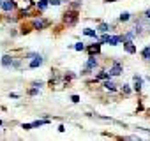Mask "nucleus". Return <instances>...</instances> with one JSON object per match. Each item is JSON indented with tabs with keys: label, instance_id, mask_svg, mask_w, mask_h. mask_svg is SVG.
Wrapping results in <instances>:
<instances>
[{
	"label": "nucleus",
	"instance_id": "f257e3e1",
	"mask_svg": "<svg viewBox=\"0 0 150 141\" xmlns=\"http://www.w3.org/2000/svg\"><path fill=\"white\" fill-rule=\"evenodd\" d=\"M99 65V62H97V58L94 56V55H90L88 56V60H87V63H85V69L81 70V76H87V74H90L92 70H96V67Z\"/></svg>",
	"mask_w": 150,
	"mask_h": 141
},
{
	"label": "nucleus",
	"instance_id": "f03ea898",
	"mask_svg": "<svg viewBox=\"0 0 150 141\" xmlns=\"http://www.w3.org/2000/svg\"><path fill=\"white\" fill-rule=\"evenodd\" d=\"M64 21H65L67 25H74V23H76V21H78V13H76V9L65 13V14H64Z\"/></svg>",
	"mask_w": 150,
	"mask_h": 141
},
{
	"label": "nucleus",
	"instance_id": "7ed1b4c3",
	"mask_svg": "<svg viewBox=\"0 0 150 141\" xmlns=\"http://www.w3.org/2000/svg\"><path fill=\"white\" fill-rule=\"evenodd\" d=\"M108 73H110V76H120V74L124 73V67H122V63H120V62H117V60H115V62H113V67L108 70Z\"/></svg>",
	"mask_w": 150,
	"mask_h": 141
},
{
	"label": "nucleus",
	"instance_id": "20e7f679",
	"mask_svg": "<svg viewBox=\"0 0 150 141\" xmlns=\"http://www.w3.org/2000/svg\"><path fill=\"white\" fill-rule=\"evenodd\" d=\"M16 2H14V0H4V2L2 4H0V9H2V11H13V9H16Z\"/></svg>",
	"mask_w": 150,
	"mask_h": 141
},
{
	"label": "nucleus",
	"instance_id": "39448f33",
	"mask_svg": "<svg viewBox=\"0 0 150 141\" xmlns=\"http://www.w3.org/2000/svg\"><path fill=\"white\" fill-rule=\"evenodd\" d=\"M2 65H4L6 69L14 67V58H13L11 55H4V56H2Z\"/></svg>",
	"mask_w": 150,
	"mask_h": 141
},
{
	"label": "nucleus",
	"instance_id": "423d86ee",
	"mask_svg": "<svg viewBox=\"0 0 150 141\" xmlns=\"http://www.w3.org/2000/svg\"><path fill=\"white\" fill-rule=\"evenodd\" d=\"M42 62H44V58H42L41 55H37V56H34V58L30 60V63H28V67H30V69H35V67H41V65H42Z\"/></svg>",
	"mask_w": 150,
	"mask_h": 141
},
{
	"label": "nucleus",
	"instance_id": "0eeeda50",
	"mask_svg": "<svg viewBox=\"0 0 150 141\" xmlns=\"http://www.w3.org/2000/svg\"><path fill=\"white\" fill-rule=\"evenodd\" d=\"M32 27L37 28V30H42L44 27H48V21H46V20H35V21L32 23Z\"/></svg>",
	"mask_w": 150,
	"mask_h": 141
},
{
	"label": "nucleus",
	"instance_id": "6e6552de",
	"mask_svg": "<svg viewBox=\"0 0 150 141\" xmlns=\"http://www.w3.org/2000/svg\"><path fill=\"white\" fill-rule=\"evenodd\" d=\"M120 42H122V35H110V41H108L110 46H118Z\"/></svg>",
	"mask_w": 150,
	"mask_h": 141
},
{
	"label": "nucleus",
	"instance_id": "1a4fd4ad",
	"mask_svg": "<svg viewBox=\"0 0 150 141\" xmlns=\"http://www.w3.org/2000/svg\"><path fill=\"white\" fill-rule=\"evenodd\" d=\"M124 49H125L127 53H131V55H132V53H136V46H134L131 41H124Z\"/></svg>",
	"mask_w": 150,
	"mask_h": 141
},
{
	"label": "nucleus",
	"instance_id": "9d476101",
	"mask_svg": "<svg viewBox=\"0 0 150 141\" xmlns=\"http://www.w3.org/2000/svg\"><path fill=\"white\" fill-rule=\"evenodd\" d=\"M83 34H85V35H88V37H94L96 41H99V35H97V28H96V30H94V28H85V30H83Z\"/></svg>",
	"mask_w": 150,
	"mask_h": 141
},
{
	"label": "nucleus",
	"instance_id": "9b49d317",
	"mask_svg": "<svg viewBox=\"0 0 150 141\" xmlns=\"http://www.w3.org/2000/svg\"><path fill=\"white\" fill-rule=\"evenodd\" d=\"M103 87H104L106 90H110V92H115V90H117V85H115V83H113V81H111L110 78H108V80H106V81L103 83Z\"/></svg>",
	"mask_w": 150,
	"mask_h": 141
},
{
	"label": "nucleus",
	"instance_id": "f8f14e48",
	"mask_svg": "<svg viewBox=\"0 0 150 141\" xmlns=\"http://www.w3.org/2000/svg\"><path fill=\"white\" fill-rule=\"evenodd\" d=\"M99 51H101V42H96V44H92V46L88 48V53H90V55H94V53L97 55Z\"/></svg>",
	"mask_w": 150,
	"mask_h": 141
},
{
	"label": "nucleus",
	"instance_id": "ddd939ff",
	"mask_svg": "<svg viewBox=\"0 0 150 141\" xmlns=\"http://www.w3.org/2000/svg\"><path fill=\"white\" fill-rule=\"evenodd\" d=\"M97 32H101V34H108V32H110V25H108V23H99Z\"/></svg>",
	"mask_w": 150,
	"mask_h": 141
},
{
	"label": "nucleus",
	"instance_id": "4468645a",
	"mask_svg": "<svg viewBox=\"0 0 150 141\" xmlns=\"http://www.w3.org/2000/svg\"><path fill=\"white\" fill-rule=\"evenodd\" d=\"M141 85H143V80H141L139 76H134V90H136V92L141 90Z\"/></svg>",
	"mask_w": 150,
	"mask_h": 141
},
{
	"label": "nucleus",
	"instance_id": "2eb2a0df",
	"mask_svg": "<svg viewBox=\"0 0 150 141\" xmlns=\"http://www.w3.org/2000/svg\"><path fill=\"white\" fill-rule=\"evenodd\" d=\"M141 56H143L145 60H150V46H145V48L141 49Z\"/></svg>",
	"mask_w": 150,
	"mask_h": 141
},
{
	"label": "nucleus",
	"instance_id": "dca6fc26",
	"mask_svg": "<svg viewBox=\"0 0 150 141\" xmlns=\"http://www.w3.org/2000/svg\"><path fill=\"white\" fill-rule=\"evenodd\" d=\"M48 6H50V0H39V2H37V7H39L41 11H42V9H46Z\"/></svg>",
	"mask_w": 150,
	"mask_h": 141
},
{
	"label": "nucleus",
	"instance_id": "f3484780",
	"mask_svg": "<svg viewBox=\"0 0 150 141\" xmlns=\"http://www.w3.org/2000/svg\"><path fill=\"white\" fill-rule=\"evenodd\" d=\"M131 20V14L129 13H122L120 16H118V21H129Z\"/></svg>",
	"mask_w": 150,
	"mask_h": 141
},
{
	"label": "nucleus",
	"instance_id": "a211bd4d",
	"mask_svg": "<svg viewBox=\"0 0 150 141\" xmlns=\"http://www.w3.org/2000/svg\"><path fill=\"white\" fill-rule=\"evenodd\" d=\"M72 48L76 49V51H83V49H85V44H83V42H76V44L72 46Z\"/></svg>",
	"mask_w": 150,
	"mask_h": 141
},
{
	"label": "nucleus",
	"instance_id": "6ab92c4d",
	"mask_svg": "<svg viewBox=\"0 0 150 141\" xmlns=\"http://www.w3.org/2000/svg\"><path fill=\"white\" fill-rule=\"evenodd\" d=\"M81 2H83V0H74V2L71 4V7H72V9H78V7L81 6Z\"/></svg>",
	"mask_w": 150,
	"mask_h": 141
},
{
	"label": "nucleus",
	"instance_id": "aec40b11",
	"mask_svg": "<svg viewBox=\"0 0 150 141\" xmlns=\"http://www.w3.org/2000/svg\"><path fill=\"white\" fill-rule=\"evenodd\" d=\"M64 0H50V6H60Z\"/></svg>",
	"mask_w": 150,
	"mask_h": 141
},
{
	"label": "nucleus",
	"instance_id": "412c9836",
	"mask_svg": "<svg viewBox=\"0 0 150 141\" xmlns=\"http://www.w3.org/2000/svg\"><path fill=\"white\" fill-rule=\"evenodd\" d=\"M122 90H124V94H131V88H129V85H122Z\"/></svg>",
	"mask_w": 150,
	"mask_h": 141
},
{
	"label": "nucleus",
	"instance_id": "4be33fe9",
	"mask_svg": "<svg viewBox=\"0 0 150 141\" xmlns=\"http://www.w3.org/2000/svg\"><path fill=\"white\" fill-rule=\"evenodd\" d=\"M71 101L72 102H80V95H71Z\"/></svg>",
	"mask_w": 150,
	"mask_h": 141
},
{
	"label": "nucleus",
	"instance_id": "5701e85b",
	"mask_svg": "<svg viewBox=\"0 0 150 141\" xmlns=\"http://www.w3.org/2000/svg\"><path fill=\"white\" fill-rule=\"evenodd\" d=\"M37 92H39V88H37V87H35V88H32V90H30V92H28V94H30V95H35V94H37Z\"/></svg>",
	"mask_w": 150,
	"mask_h": 141
},
{
	"label": "nucleus",
	"instance_id": "b1692460",
	"mask_svg": "<svg viewBox=\"0 0 150 141\" xmlns=\"http://www.w3.org/2000/svg\"><path fill=\"white\" fill-rule=\"evenodd\" d=\"M23 129L28 130V129H34V125H32V123H23Z\"/></svg>",
	"mask_w": 150,
	"mask_h": 141
},
{
	"label": "nucleus",
	"instance_id": "393cba45",
	"mask_svg": "<svg viewBox=\"0 0 150 141\" xmlns=\"http://www.w3.org/2000/svg\"><path fill=\"white\" fill-rule=\"evenodd\" d=\"M145 18H146V20H150V9H148V11H145Z\"/></svg>",
	"mask_w": 150,
	"mask_h": 141
},
{
	"label": "nucleus",
	"instance_id": "a878e982",
	"mask_svg": "<svg viewBox=\"0 0 150 141\" xmlns=\"http://www.w3.org/2000/svg\"><path fill=\"white\" fill-rule=\"evenodd\" d=\"M2 2H4V0H0V4H2Z\"/></svg>",
	"mask_w": 150,
	"mask_h": 141
},
{
	"label": "nucleus",
	"instance_id": "bb28decb",
	"mask_svg": "<svg viewBox=\"0 0 150 141\" xmlns=\"http://www.w3.org/2000/svg\"><path fill=\"white\" fill-rule=\"evenodd\" d=\"M0 125H2V122H0Z\"/></svg>",
	"mask_w": 150,
	"mask_h": 141
},
{
	"label": "nucleus",
	"instance_id": "cd10ccee",
	"mask_svg": "<svg viewBox=\"0 0 150 141\" xmlns=\"http://www.w3.org/2000/svg\"><path fill=\"white\" fill-rule=\"evenodd\" d=\"M148 21H150V20H148Z\"/></svg>",
	"mask_w": 150,
	"mask_h": 141
}]
</instances>
